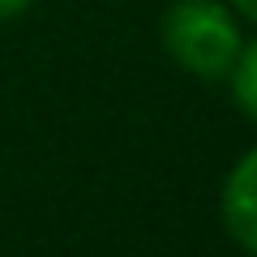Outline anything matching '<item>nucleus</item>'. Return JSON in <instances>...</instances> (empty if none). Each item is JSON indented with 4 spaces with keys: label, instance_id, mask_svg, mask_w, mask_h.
<instances>
[{
    "label": "nucleus",
    "instance_id": "f257e3e1",
    "mask_svg": "<svg viewBox=\"0 0 257 257\" xmlns=\"http://www.w3.org/2000/svg\"><path fill=\"white\" fill-rule=\"evenodd\" d=\"M159 43L189 77L227 82L244 47V26L227 0H172L159 18Z\"/></svg>",
    "mask_w": 257,
    "mask_h": 257
},
{
    "label": "nucleus",
    "instance_id": "f03ea898",
    "mask_svg": "<svg viewBox=\"0 0 257 257\" xmlns=\"http://www.w3.org/2000/svg\"><path fill=\"white\" fill-rule=\"evenodd\" d=\"M219 214H223L227 236L236 240V248L257 257V146H248L231 163L219 193Z\"/></svg>",
    "mask_w": 257,
    "mask_h": 257
},
{
    "label": "nucleus",
    "instance_id": "7ed1b4c3",
    "mask_svg": "<svg viewBox=\"0 0 257 257\" xmlns=\"http://www.w3.org/2000/svg\"><path fill=\"white\" fill-rule=\"evenodd\" d=\"M227 86H231L236 107L248 116V124H257V35L244 39V47H240L236 64H231V73H227Z\"/></svg>",
    "mask_w": 257,
    "mask_h": 257
},
{
    "label": "nucleus",
    "instance_id": "20e7f679",
    "mask_svg": "<svg viewBox=\"0 0 257 257\" xmlns=\"http://www.w3.org/2000/svg\"><path fill=\"white\" fill-rule=\"evenodd\" d=\"M39 0H0V22H13V18H22V13H30Z\"/></svg>",
    "mask_w": 257,
    "mask_h": 257
},
{
    "label": "nucleus",
    "instance_id": "39448f33",
    "mask_svg": "<svg viewBox=\"0 0 257 257\" xmlns=\"http://www.w3.org/2000/svg\"><path fill=\"white\" fill-rule=\"evenodd\" d=\"M227 5L240 13V22H253L257 26V0H227Z\"/></svg>",
    "mask_w": 257,
    "mask_h": 257
}]
</instances>
